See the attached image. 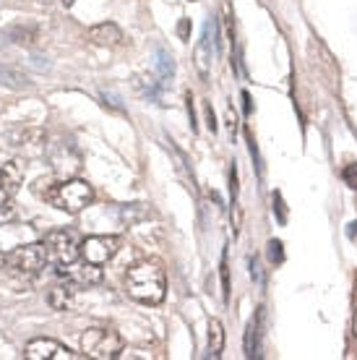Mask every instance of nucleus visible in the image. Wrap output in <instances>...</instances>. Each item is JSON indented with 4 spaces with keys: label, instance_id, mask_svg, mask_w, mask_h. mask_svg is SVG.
Wrapping results in <instances>:
<instances>
[{
    "label": "nucleus",
    "instance_id": "nucleus-10",
    "mask_svg": "<svg viewBox=\"0 0 357 360\" xmlns=\"http://www.w3.org/2000/svg\"><path fill=\"white\" fill-rule=\"evenodd\" d=\"M89 42L99 47H117L123 42V32L117 29V24L105 21V24H97V27L89 29Z\"/></svg>",
    "mask_w": 357,
    "mask_h": 360
},
{
    "label": "nucleus",
    "instance_id": "nucleus-22",
    "mask_svg": "<svg viewBox=\"0 0 357 360\" xmlns=\"http://www.w3.org/2000/svg\"><path fill=\"white\" fill-rule=\"evenodd\" d=\"M230 193H233V198H238V167H230Z\"/></svg>",
    "mask_w": 357,
    "mask_h": 360
},
{
    "label": "nucleus",
    "instance_id": "nucleus-15",
    "mask_svg": "<svg viewBox=\"0 0 357 360\" xmlns=\"http://www.w3.org/2000/svg\"><path fill=\"white\" fill-rule=\"evenodd\" d=\"M146 214H149V212H146V207H143V204H131V207H125L123 212H120L123 222H128V225H134V222L143 219Z\"/></svg>",
    "mask_w": 357,
    "mask_h": 360
},
{
    "label": "nucleus",
    "instance_id": "nucleus-14",
    "mask_svg": "<svg viewBox=\"0 0 357 360\" xmlns=\"http://www.w3.org/2000/svg\"><path fill=\"white\" fill-rule=\"evenodd\" d=\"M157 58H160V73H162V79H172V73H175V60H172V55L167 53V50H157Z\"/></svg>",
    "mask_w": 357,
    "mask_h": 360
},
{
    "label": "nucleus",
    "instance_id": "nucleus-12",
    "mask_svg": "<svg viewBox=\"0 0 357 360\" xmlns=\"http://www.w3.org/2000/svg\"><path fill=\"white\" fill-rule=\"evenodd\" d=\"M222 350H224V326L219 319H212L209 321V355L219 358Z\"/></svg>",
    "mask_w": 357,
    "mask_h": 360
},
{
    "label": "nucleus",
    "instance_id": "nucleus-19",
    "mask_svg": "<svg viewBox=\"0 0 357 360\" xmlns=\"http://www.w3.org/2000/svg\"><path fill=\"white\" fill-rule=\"evenodd\" d=\"M342 178H344V183H347L349 188L357 191V162L347 165V167H344V172H342Z\"/></svg>",
    "mask_w": 357,
    "mask_h": 360
},
{
    "label": "nucleus",
    "instance_id": "nucleus-29",
    "mask_svg": "<svg viewBox=\"0 0 357 360\" xmlns=\"http://www.w3.org/2000/svg\"><path fill=\"white\" fill-rule=\"evenodd\" d=\"M355 233H357V222L352 225V230H349V238H355Z\"/></svg>",
    "mask_w": 357,
    "mask_h": 360
},
{
    "label": "nucleus",
    "instance_id": "nucleus-23",
    "mask_svg": "<svg viewBox=\"0 0 357 360\" xmlns=\"http://www.w3.org/2000/svg\"><path fill=\"white\" fill-rule=\"evenodd\" d=\"M227 128H230V134H235V131H238V120H235L233 105H227Z\"/></svg>",
    "mask_w": 357,
    "mask_h": 360
},
{
    "label": "nucleus",
    "instance_id": "nucleus-7",
    "mask_svg": "<svg viewBox=\"0 0 357 360\" xmlns=\"http://www.w3.org/2000/svg\"><path fill=\"white\" fill-rule=\"evenodd\" d=\"M29 360H73V355L65 345L55 342V340H47V337H37L32 342L27 345V350H24Z\"/></svg>",
    "mask_w": 357,
    "mask_h": 360
},
{
    "label": "nucleus",
    "instance_id": "nucleus-11",
    "mask_svg": "<svg viewBox=\"0 0 357 360\" xmlns=\"http://www.w3.org/2000/svg\"><path fill=\"white\" fill-rule=\"evenodd\" d=\"M73 300H76V290H73L71 282L55 285V288L47 292V303H50V308H55V311H71Z\"/></svg>",
    "mask_w": 357,
    "mask_h": 360
},
{
    "label": "nucleus",
    "instance_id": "nucleus-25",
    "mask_svg": "<svg viewBox=\"0 0 357 360\" xmlns=\"http://www.w3.org/2000/svg\"><path fill=\"white\" fill-rule=\"evenodd\" d=\"M188 29H190V21H188V18H180V24H178V34L183 37V39H188Z\"/></svg>",
    "mask_w": 357,
    "mask_h": 360
},
{
    "label": "nucleus",
    "instance_id": "nucleus-5",
    "mask_svg": "<svg viewBox=\"0 0 357 360\" xmlns=\"http://www.w3.org/2000/svg\"><path fill=\"white\" fill-rule=\"evenodd\" d=\"M47 262H50V259H47L45 243L21 245V248H16V251L8 256V266L16 271V274H37V271L45 269Z\"/></svg>",
    "mask_w": 357,
    "mask_h": 360
},
{
    "label": "nucleus",
    "instance_id": "nucleus-18",
    "mask_svg": "<svg viewBox=\"0 0 357 360\" xmlns=\"http://www.w3.org/2000/svg\"><path fill=\"white\" fill-rule=\"evenodd\" d=\"M268 262H271V264H282V262H285L282 240H271V243H268Z\"/></svg>",
    "mask_w": 357,
    "mask_h": 360
},
{
    "label": "nucleus",
    "instance_id": "nucleus-24",
    "mask_svg": "<svg viewBox=\"0 0 357 360\" xmlns=\"http://www.w3.org/2000/svg\"><path fill=\"white\" fill-rule=\"evenodd\" d=\"M186 102H188V117H190V128L196 131V112H193V97L188 94L186 97Z\"/></svg>",
    "mask_w": 357,
    "mask_h": 360
},
{
    "label": "nucleus",
    "instance_id": "nucleus-6",
    "mask_svg": "<svg viewBox=\"0 0 357 360\" xmlns=\"http://www.w3.org/2000/svg\"><path fill=\"white\" fill-rule=\"evenodd\" d=\"M120 238L117 235H89L81 243V259L89 264H108L110 259H115V253L120 251Z\"/></svg>",
    "mask_w": 357,
    "mask_h": 360
},
{
    "label": "nucleus",
    "instance_id": "nucleus-26",
    "mask_svg": "<svg viewBox=\"0 0 357 360\" xmlns=\"http://www.w3.org/2000/svg\"><path fill=\"white\" fill-rule=\"evenodd\" d=\"M242 102H245V115H250V94L242 91Z\"/></svg>",
    "mask_w": 357,
    "mask_h": 360
},
{
    "label": "nucleus",
    "instance_id": "nucleus-16",
    "mask_svg": "<svg viewBox=\"0 0 357 360\" xmlns=\"http://www.w3.org/2000/svg\"><path fill=\"white\" fill-rule=\"evenodd\" d=\"M13 219H16V204H13V196H8L0 204V225H11Z\"/></svg>",
    "mask_w": 357,
    "mask_h": 360
},
{
    "label": "nucleus",
    "instance_id": "nucleus-13",
    "mask_svg": "<svg viewBox=\"0 0 357 360\" xmlns=\"http://www.w3.org/2000/svg\"><path fill=\"white\" fill-rule=\"evenodd\" d=\"M261 321H264V308H259V316H256V319H250L248 332H245V355H248V358H256V355H259V345H256V340H259Z\"/></svg>",
    "mask_w": 357,
    "mask_h": 360
},
{
    "label": "nucleus",
    "instance_id": "nucleus-1",
    "mask_svg": "<svg viewBox=\"0 0 357 360\" xmlns=\"http://www.w3.org/2000/svg\"><path fill=\"white\" fill-rule=\"evenodd\" d=\"M125 290L134 297L136 303L143 306H160L164 300V290H167V277L160 262H136L128 274H125Z\"/></svg>",
    "mask_w": 357,
    "mask_h": 360
},
{
    "label": "nucleus",
    "instance_id": "nucleus-30",
    "mask_svg": "<svg viewBox=\"0 0 357 360\" xmlns=\"http://www.w3.org/2000/svg\"><path fill=\"white\" fill-rule=\"evenodd\" d=\"M355 337H357V314H355Z\"/></svg>",
    "mask_w": 357,
    "mask_h": 360
},
{
    "label": "nucleus",
    "instance_id": "nucleus-2",
    "mask_svg": "<svg viewBox=\"0 0 357 360\" xmlns=\"http://www.w3.org/2000/svg\"><path fill=\"white\" fill-rule=\"evenodd\" d=\"M45 201L65 214H79L94 201V188L81 178L63 180V183H55L45 191Z\"/></svg>",
    "mask_w": 357,
    "mask_h": 360
},
{
    "label": "nucleus",
    "instance_id": "nucleus-4",
    "mask_svg": "<svg viewBox=\"0 0 357 360\" xmlns=\"http://www.w3.org/2000/svg\"><path fill=\"white\" fill-rule=\"evenodd\" d=\"M42 243H45V248H47V259H50V264H55V266H68V264L79 262L81 240L73 230H65V227H63V230H50Z\"/></svg>",
    "mask_w": 357,
    "mask_h": 360
},
{
    "label": "nucleus",
    "instance_id": "nucleus-28",
    "mask_svg": "<svg viewBox=\"0 0 357 360\" xmlns=\"http://www.w3.org/2000/svg\"><path fill=\"white\" fill-rule=\"evenodd\" d=\"M73 3H76V0H63V6H65V8H71Z\"/></svg>",
    "mask_w": 357,
    "mask_h": 360
},
{
    "label": "nucleus",
    "instance_id": "nucleus-8",
    "mask_svg": "<svg viewBox=\"0 0 357 360\" xmlns=\"http://www.w3.org/2000/svg\"><path fill=\"white\" fill-rule=\"evenodd\" d=\"M60 274L71 285H79V288H94L102 282V269H99V264H89V262H81V264H68V266H63Z\"/></svg>",
    "mask_w": 357,
    "mask_h": 360
},
{
    "label": "nucleus",
    "instance_id": "nucleus-21",
    "mask_svg": "<svg viewBox=\"0 0 357 360\" xmlns=\"http://www.w3.org/2000/svg\"><path fill=\"white\" fill-rule=\"evenodd\" d=\"M206 128L214 134L216 131V117H214V108L212 105H206Z\"/></svg>",
    "mask_w": 357,
    "mask_h": 360
},
{
    "label": "nucleus",
    "instance_id": "nucleus-17",
    "mask_svg": "<svg viewBox=\"0 0 357 360\" xmlns=\"http://www.w3.org/2000/svg\"><path fill=\"white\" fill-rule=\"evenodd\" d=\"M219 269H222V300L224 303H230V269H227V256H224V253H222Z\"/></svg>",
    "mask_w": 357,
    "mask_h": 360
},
{
    "label": "nucleus",
    "instance_id": "nucleus-27",
    "mask_svg": "<svg viewBox=\"0 0 357 360\" xmlns=\"http://www.w3.org/2000/svg\"><path fill=\"white\" fill-rule=\"evenodd\" d=\"M3 266H8V256L0 251V269H3Z\"/></svg>",
    "mask_w": 357,
    "mask_h": 360
},
{
    "label": "nucleus",
    "instance_id": "nucleus-3",
    "mask_svg": "<svg viewBox=\"0 0 357 360\" xmlns=\"http://www.w3.org/2000/svg\"><path fill=\"white\" fill-rule=\"evenodd\" d=\"M123 350V337L110 326H91L81 334V352L86 358L110 360L117 358Z\"/></svg>",
    "mask_w": 357,
    "mask_h": 360
},
{
    "label": "nucleus",
    "instance_id": "nucleus-20",
    "mask_svg": "<svg viewBox=\"0 0 357 360\" xmlns=\"http://www.w3.org/2000/svg\"><path fill=\"white\" fill-rule=\"evenodd\" d=\"M274 201H277L279 225H285V222H287V209H285V204H282V193H274Z\"/></svg>",
    "mask_w": 357,
    "mask_h": 360
},
{
    "label": "nucleus",
    "instance_id": "nucleus-9",
    "mask_svg": "<svg viewBox=\"0 0 357 360\" xmlns=\"http://www.w3.org/2000/svg\"><path fill=\"white\" fill-rule=\"evenodd\" d=\"M24 175H27V167L21 160H8V162L0 167V191L6 196H16L18 188L24 186Z\"/></svg>",
    "mask_w": 357,
    "mask_h": 360
}]
</instances>
